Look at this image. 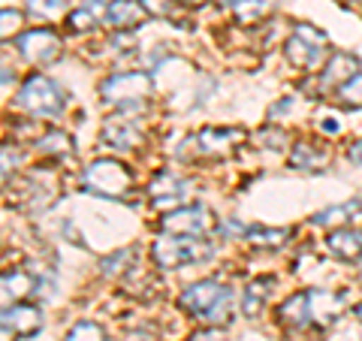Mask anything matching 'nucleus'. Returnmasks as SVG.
Instances as JSON below:
<instances>
[{
    "label": "nucleus",
    "instance_id": "nucleus-30",
    "mask_svg": "<svg viewBox=\"0 0 362 341\" xmlns=\"http://www.w3.org/2000/svg\"><path fill=\"white\" fill-rule=\"evenodd\" d=\"M142 6L148 9V16H157V18H173L175 13V0H142Z\"/></svg>",
    "mask_w": 362,
    "mask_h": 341
},
{
    "label": "nucleus",
    "instance_id": "nucleus-13",
    "mask_svg": "<svg viewBox=\"0 0 362 341\" xmlns=\"http://www.w3.org/2000/svg\"><path fill=\"white\" fill-rule=\"evenodd\" d=\"M103 139L115 151H133V149H139V145L145 142V136H142V127L136 121L112 118V121H106V127H103Z\"/></svg>",
    "mask_w": 362,
    "mask_h": 341
},
{
    "label": "nucleus",
    "instance_id": "nucleus-10",
    "mask_svg": "<svg viewBox=\"0 0 362 341\" xmlns=\"http://www.w3.org/2000/svg\"><path fill=\"white\" fill-rule=\"evenodd\" d=\"M245 130L242 127H206V130H199L197 133V154L202 157H221V154H230V149L235 142H242L245 139Z\"/></svg>",
    "mask_w": 362,
    "mask_h": 341
},
{
    "label": "nucleus",
    "instance_id": "nucleus-6",
    "mask_svg": "<svg viewBox=\"0 0 362 341\" xmlns=\"http://www.w3.org/2000/svg\"><path fill=\"white\" fill-rule=\"evenodd\" d=\"M284 54L299 70H314L320 61H326V33L314 30L311 25H296L293 37L284 45Z\"/></svg>",
    "mask_w": 362,
    "mask_h": 341
},
{
    "label": "nucleus",
    "instance_id": "nucleus-16",
    "mask_svg": "<svg viewBox=\"0 0 362 341\" xmlns=\"http://www.w3.org/2000/svg\"><path fill=\"white\" fill-rule=\"evenodd\" d=\"M278 323H284L290 329H308L311 320V296L308 293H293L290 299L278 305Z\"/></svg>",
    "mask_w": 362,
    "mask_h": 341
},
{
    "label": "nucleus",
    "instance_id": "nucleus-28",
    "mask_svg": "<svg viewBox=\"0 0 362 341\" xmlns=\"http://www.w3.org/2000/svg\"><path fill=\"white\" fill-rule=\"evenodd\" d=\"M64 341H106V329L94 320H78Z\"/></svg>",
    "mask_w": 362,
    "mask_h": 341
},
{
    "label": "nucleus",
    "instance_id": "nucleus-20",
    "mask_svg": "<svg viewBox=\"0 0 362 341\" xmlns=\"http://www.w3.org/2000/svg\"><path fill=\"white\" fill-rule=\"evenodd\" d=\"M359 212H362V202L359 200H350V202H341V206H332V209H323V212H317L311 224L314 226H344L347 224H354V218H359Z\"/></svg>",
    "mask_w": 362,
    "mask_h": 341
},
{
    "label": "nucleus",
    "instance_id": "nucleus-34",
    "mask_svg": "<svg viewBox=\"0 0 362 341\" xmlns=\"http://www.w3.org/2000/svg\"><path fill=\"white\" fill-rule=\"evenodd\" d=\"M347 161H350V163H362V139L354 142V145L347 149Z\"/></svg>",
    "mask_w": 362,
    "mask_h": 341
},
{
    "label": "nucleus",
    "instance_id": "nucleus-40",
    "mask_svg": "<svg viewBox=\"0 0 362 341\" xmlns=\"http://www.w3.org/2000/svg\"><path fill=\"white\" fill-rule=\"evenodd\" d=\"M359 263H362V260H359Z\"/></svg>",
    "mask_w": 362,
    "mask_h": 341
},
{
    "label": "nucleus",
    "instance_id": "nucleus-23",
    "mask_svg": "<svg viewBox=\"0 0 362 341\" xmlns=\"http://www.w3.org/2000/svg\"><path fill=\"white\" fill-rule=\"evenodd\" d=\"M37 151L42 154V157H52V161H64V157H70L73 154V139L66 133H61V130H45L37 142Z\"/></svg>",
    "mask_w": 362,
    "mask_h": 341
},
{
    "label": "nucleus",
    "instance_id": "nucleus-9",
    "mask_svg": "<svg viewBox=\"0 0 362 341\" xmlns=\"http://www.w3.org/2000/svg\"><path fill=\"white\" fill-rule=\"evenodd\" d=\"M151 206L154 209H160V212H175L181 209V200H185V193H187V178H181L175 173H157L154 181H151Z\"/></svg>",
    "mask_w": 362,
    "mask_h": 341
},
{
    "label": "nucleus",
    "instance_id": "nucleus-38",
    "mask_svg": "<svg viewBox=\"0 0 362 341\" xmlns=\"http://www.w3.org/2000/svg\"><path fill=\"white\" fill-rule=\"evenodd\" d=\"M344 4H347V0H344ZM350 4H362V0H350Z\"/></svg>",
    "mask_w": 362,
    "mask_h": 341
},
{
    "label": "nucleus",
    "instance_id": "nucleus-2",
    "mask_svg": "<svg viewBox=\"0 0 362 341\" xmlns=\"http://www.w3.org/2000/svg\"><path fill=\"white\" fill-rule=\"evenodd\" d=\"M214 254V245L211 242H202V238H190V236H157L154 245H151V257L154 263L173 272L181 266H194V263H206Z\"/></svg>",
    "mask_w": 362,
    "mask_h": 341
},
{
    "label": "nucleus",
    "instance_id": "nucleus-36",
    "mask_svg": "<svg viewBox=\"0 0 362 341\" xmlns=\"http://www.w3.org/2000/svg\"><path fill=\"white\" fill-rule=\"evenodd\" d=\"M175 4H178V6H202L206 0H175Z\"/></svg>",
    "mask_w": 362,
    "mask_h": 341
},
{
    "label": "nucleus",
    "instance_id": "nucleus-31",
    "mask_svg": "<svg viewBox=\"0 0 362 341\" xmlns=\"http://www.w3.org/2000/svg\"><path fill=\"white\" fill-rule=\"evenodd\" d=\"M4 37H9V30L13 33H18V28H21V21H25V16L18 13V9H4Z\"/></svg>",
    "mask_w": 362,
    "mask_h": 341
},
{
    "label": "nucleus",
    "instance_id": "nucleus-32",
    "mask_svg": "<svg viewBox=\"0 0 362 341\" xmlns=\"http://www.w3.org/2000/svg\"><path fill=\"white\" fill-rule=\"evenodd\" d=\"M187 341H230V338H226L218 326H209V329H199V333H194Z\"/></svg>",
    "mask_w": 362,
    "mask_h": 341
},
{
    "label": "nucleus",
    "instance_id": "nucleus-37",
    "mask_svg": "<svg viewBox=\"0 0 362 341\" xmlns=\"http://www.w3.org/2000/svg\"><path fill=\"white\" fill-rule=\"evenodd\" d=\"M214 4H226V6H230V4H233V0H214Z\"/></svg>",
    "mask_w": 362,
    "mask_h": 341
},
{
    "label": "nucleus",
    "instance_id": "nucleus-12",
    "mask_svg": "<svg viewBox=\"0 0 362 341\" xmlns=\"http://www.w3.org/2000/svg\"><path fill=\"white\" fill-rule=\"evenodd\" d=\"M359 70V61L356 54H347V52H335L329 61H326L323 73L317 76V85H320V91H338L341 85H347L350 79L356 76Z\"/></svg>",
    "mask_w": 362,
    "mask_h": 341
},
{
    "label": "nucleus",
    "instance_id": "nucleus-21",
    "mask_svg": "<svg viewBox=\"0 0 362 341\" xmlns=\"http://www.w3.org/2000/svg\"><path fill=\"white\" fill-rule=\"evenodd\" d=\"M272 290H275V278H257V281L247 284L245 293H242V314L257 317L259 311H263V305H266Z\"/></svg>",
    "mask_w": 362,
    "mask_h": 341
},
{
    "label": "nucleus",
    "instance_id": "nucleus-15",
    "mask_svg": "<svg viewBox=\"0 0 362 341\" xmlns=\"http://www.w3.org/2000/svg\"><path fill=\"white\" fill-rule=\"evenodd\" d=\"M311 296V320L317 326H332L338 323V317L344 311V299L338 293H329V290H308Z\"/></svg>",
    "mask_w": 362,
    "mask_h": 341
},
{
    "label": "nucleus",
    "instance_id": "nucleus-39",
    "mask_svg": "<svg viewBox=\"0 0 362 341\" xmlns=\"http://www.w3.org/2000/svg\"><path fill=\"white\" fill-rule=\"evenodd\" d=\"M356 314H359V317H362V305H359V308H356Z\"/></svg>",
    "mask_w": 362,
    "mask_h": 341
},
{
    "label": "nucleus",
    "instance_id": "nucleus-25",
    "mask_svg": "<svg viewBox=\"0 0 362 341\" xmlns=\"http://www.w3.org/2000/svg\"><path fill=\"white\" fill-rule=\"evenodd\" d=\"M245 238L254 248H281L290 238V230H269V226H247Z\"/></svg>",
    "mask_w": 362,
    "mask_h": 341
},
{
    "label": "nucleus",
    "instance_id": "nucleus-5",
    "mask_svg": "<svg viewBox=\"0 0 362 341\" xmlns=\"http://www.w3.org/2000/svg\"><path fill=\"white\" fill-rule=\"evenodd\" d=\"M151 88L154 82L145 73H118L100 85V94H103L106 103L118 106L124 112H133V109L139 112L145 109V97L151 94Z\"/></svg>",
    "mask_w": 362,
    "mask_h": 341
},
{
    "label": "nucleus",
    "instance_id": "nucleus-35",
    "mask_svg": "<svg viewBox=\"0 0 362 341\" xmlns=\"http://www.w3.org/2000/svg\"><path fill=\"white\" fill-rule=\"evenodd\" d=\"M320 130H323V133H332V136L341 133V127H338V118H323V121H320Z\"/></svg>",
    "mask_w": 362,
    "mask_h": 341
},
{
    "label": "nucleus",
    "instance_id": "nucleus-29",
    "mask_svg": "<svg viewBox=\"0 0 362 341\" xmlns=\"http://www.w3.org/2000/svg\"><path fill=\"white\" fill-rule=\"evenodd\" d=\"M130 260H136V251H130V248H124V251H118V254H112V257H106L103 263H100V269H103V275H109V278H118V275H124L130 266Z\"/></svg>",
    "mask_w": 362,
    "mask_h": 341
},
{
    "label": "nucleus",
    "instance_id": "nucleus-1",
    "mask_svg": "<svg viewBox=\"0 0 362 341\" xmlns=\"http://www.w3.org/2000/svg\"><path fill=\"white\" fill-rule=\"evenodd\" d=\"M178 305L187 314H194L197 320L209 323V326H221V323L233 320L235 293H233V287H226L221 278H206V281H197L181 290Z\"/></svg>",
    "mask_w": 362,
    "mask_h": 341
},
{
    "label": "nucleus",
    "instance_id": "nucleus-19",
    "mask_svg": "<svg viewBox=\"0 0 362 341\" xmlns=\"http://www.w3.org/2000/svg\"><path fill=\"white\" fill-rule=\"evenodd\" d=\"M106 13H109V4L106 0H85L78 9H73L66 16V28L82 33V30H94L100 21H106Z\"/></svg>",
    "mask_w": 362,
    "mask_h": 341
},
{
    "label": "nucleus",
    "instance_id": "nucleus-4",
    "mask_svg": "<svg viewBox=\"0 0 362 341\" xmlns=\"http://www.w3.org/2000/svg\"><path fill=\"white\" fill-rule=\"evenodd\" d=\"M16 106L30 112L33 118L37 115H61L64 112V91L58 82H52L49 76L33 73L25 79V85H21Z\"/></svg>",
    "mask_w": 362,
    "mask_h": 341
},
{
    "label": "nucleus",
    "instance_id": "nucleus-33",
    "mask_svg": "<svg viewBox=\"0 0 362 341\" xmlns=\"http://www.w3.org/2000/svg\"><path fill=\"white\" fill-rule=\"evenodd\" d=\"M259 139H272V149L278 151V145H284V142H287V133H284V130H278V127H266L263 133H259Z\"/></svg>",
    "mask_w": 362,
    "mask_h": 341
},
{
    "label": "nucleus",
    "instance_id": "nucleus-3",
    "mask_svg": "<svg viewBox=\"0 0 362 341\" xmlns=\"http://www.w3.org/2000/svg\"><path fill=\"white\" fill-rule=\"evenodd\" d=\"M82 187L103 200H127L133 190V173L118 161H94L82 173Z\"/></svg>",
    "mask_w": 362,
    "mask_h": 341
},
{
    "label": "nucleus",
    "instance_id": "nucleus-11",
    "mask_svg": "<svg viewBox=\"0 0 362 341\" xmlns=\"http://www.w3.org/2000/svg\"><path fill=\"white\" fill-rule=\"evenodd\" d=\"M4 329L13 333L18 338H30L42 329V311L37 305H28V302H16L13 308H4Z\"/></svg>",
    "mask_w": 362,
    "mask_h": 341
},
{
    "label": "nucleus",
    "instance_id": "nucleus-27",
    "mask_svg": "<svg viewBox=\"0 0 362 341\" xmlns=\"http://www.w3.org/2000/svg\"><path fill=\"white\" fill-rule=\"evenodd\" d=\"M335 100L341 106H350V109H362V73H356L350 79L347 85H341L335 91Z\"/></svg>",
    "mask_w": 362,
    "mask_h": 341
},
{
    "label": "nucleus",
    "instance_id": "nucleus-17",
    "mask_svg": "<svg viewBox=\"0 0 362 341\" xmlns=\"http://www.w3.org/2000/svg\"><path fill=\"white\" fill-rule=\"evenodd\" d=\"M326 163H329V149L317 142H296L290 151V166L299 173H320Z\"/></svg>",
    "mask_w": 362,
    "mask_h": 341
},
{
    "label": "nucleus",
    "instance_id": "nucleus-7",
    "mask_svg": "<svg viewBox=\"0 0 362 341\" xmlns=\"http://www.w3.org/2000/svg\"><path fill=\"white\" fill-rule=\"evenodd\" d=\"M163 233L169 236H190V238H202L206 233L214 230V221H211V212L206 206H185V209H175L163 214Z\"/></svg>",
    "mask_w": 362,
    "mask_h": 341
},
{
    "label": "nucleus",
    "instance_id": "nucleus-14",
    "mask_svg": "<svg viewBox=\"0 0 362 341\" xmlns=\"http://www.w3.org/2000/svg\"><path fill=\"white\" fill-rule=\"evenodd\" d=\"M148 18V9L142 6V0H109V13H106V25L115 30H133Z\"/></svg>",
    "mask_w": 362,
    "mask_h": 341
},
{
    "label": "nucleus",
    "instance_id": "nucleus-24",
    "mask_svg": "<svg viewBox=\"0 0 362 341\" xmlns=\"http://www.w3.org/2000/svg\"><path fill=\"white\" fill-rule=\"evenodd\" d=\"M275 4L278 0H233L230 9L239 25H254V21L266 18L272 9H275Z\"/></svg>",
    "mask_w": 362,
    "mask_h": 341
},
{
    "label": "nucleus",
    "instance_id": "nucleus-8",
    "mask_svg": "<svg viewBox=\"0 0 362 341\" xmlns=\"http://www.w3.org/2000/svg\"><path fill=\"white\" fill-rule=\"evenodd\" d=\"M61 49H64V42L52 28H33V30H28V33H21L18 37V52L37 67L58 61Z\"/></svg>",
    "mask_w": 362,
    "mask_h": 341
},
{
    "label": "nucleus",
    "instance_id": "nucleus-26",
    "mask_svg": "<svg viewBox=\"0 0 362 341\" xmlns=\"http://www.w3.org/2000/svg\"><path fill=\"white\" fill-rule=\"evenodd\" d=\"M28 13L37 21H58L66 13V0H28Z\"/></svg>",
    "mask_w": 362,
    "mask_h": 341
},
{
    "label": "nucleus",
    "instance_id": "nucleus-18",
    "mask_svg": "<svg viewBox=\"0 0 362 341\" xmlns=\"http://www.w3.org/2000/svg\"><path fill=\"white\" fill-rule=\"evenodd\" d=\"M326 251L338 260H362V230H335L326 236Z\"/></svg>",
    "mask_w": 362,
    "mask_h": 341
},
{
    "label": "nucleus",
    "instance_id": "nucleus-22",
    "mask_svg": "<svg viewBox=\"0 0 362 341\" xmlns=\"http://www.w3.org/2000/svg\"><path fill=\"white\" fill-rule=\"evenodd\" d=\"M40 290V281L33 272L28 269H13V272H4V293L6 296H13V299H25L30 296V293H37Z\"/></svg>",
    "mask_w": 362,
    "mask_h": 341
}]
</instances>
